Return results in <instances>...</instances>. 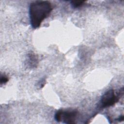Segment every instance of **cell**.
Here are the masks:
<instances>
[{
  "label": "cell",
  "instance_id": "obj_1",
  "mask_svg": "<svg viewBox=\"0 0 124 124\" xmlns=\"http://www.w3.org/2000/svg\"><path fill=\"white\" fill-rule=\"evenodd\" d=\"M52 9L48 1L37 0L31 3L29 7V16L32 28L34 29L39 28L42 21L49 15Z\"/></svg>",
  "mask_w": 124,
  "mask_h": 124
},
{
  "label": "cell",
  "instance_id": "obj_2",
  "mask_svg": "<svg viewBox=\"0 0 124 124\" xmlns=\"http://www.w3.org/2000/svg\"><path fill=\"white\" fill-rule=\"evenodd\" d=\"M78 113V111L76 110H63L60 109L55 113V119L58 122L62 121L65 124H74Z\"/></svg>",
  "mask_w": 124,
  "mask_h": 124
},
{
  "label": "cell",
  "instance_id": "obj_3",
  "mask_svg": "<svg viewBox=\"0 0 124 124\" xmlns=\"http://www.w3.org/2000/svg\"><path fill=\"white\" fill-rule=\"evenodd\" d=\"M119 100L118 96L115 94L113 90L110 89L102 96L100 100V105L102 108H107L114 105Z\"/></svg>",
  "mask_w": 124,
  "mask_h": 124
},
{
  "label": "cell",
  "instance_id": "obj_4",
  "mask_svg": "<svg viewBox=\"0 0 124 124\" xmlns=\"http://www.w3.org/2000/svg\"><path fill=\"white\" fill-rule=\"evenodd\" d=\"M28 64L30 67H34L38 63L37 58L34 53L31 52L28 55Z\"/></svg>",
  "mask_w": 124,
  "mask_h": 124
},
{
  "label": "cell",
  "instance_id": "obj_5",
  "mask_svg": "<svg viewBox=\"0 0 124 124\" xmlns=\"http://www.w3.org/2000/svg\"><path fill=\"white\" fill-rule=\"evenodd\" d=\"M85 2L84 0H72L71 1V5L74 8H78L82 6Z\"/></svg>",
  "mask_w": 124,
  "mask_h": 124
},
{
  "label": "cell",
  "instance_id": "obj_6",
  "mask_svg": "<svg viewBox=\"0 0 124 124\" xmlns=\"http://www.w3.org/2000/svg\"><path fill=\"white\" fill-rule=\"evenodd\" d=\"M9 79L8 78V77L5 75H1L0 76V84H4L6 83L8 81Z\"/></svg>",
  "mask_w": 124,
  "mask_h": 124
},
{
  "label": "cell",
  "instance_id": "obj_7",
  "mask_svg": "<svg viewBox=\"0 0 124 124\" xmlns=\"http://www.w3.org/2000/svg\"><path fill=\"white\" fill-rule=\"evenodd\" d=\"M46 84V81L44 79H42L41 81H40V82H39L38 83V85H39V86L40 87V88H43L44 85H45Z\"/></svg>",
  "mask_w": 124,
  "mask_h": 124
}]
</instances>
